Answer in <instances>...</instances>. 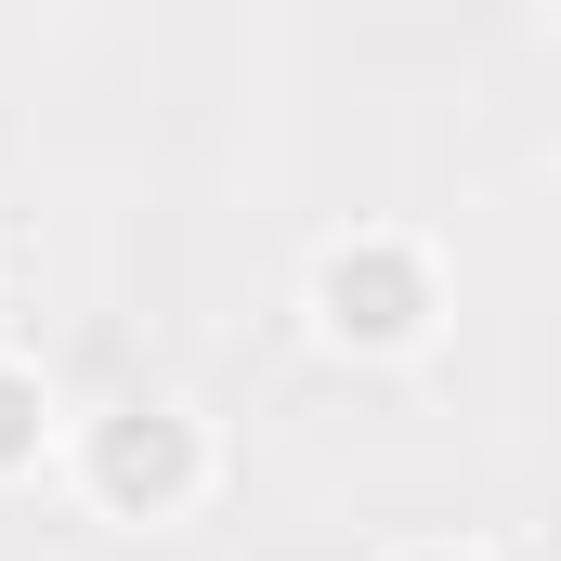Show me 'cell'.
<instances>
[{
  "label": "cell",
  "mask_w": 561,
  "mask_h": 561,
  "mask_svg": "<svg viewBox=\"0 0 561 561\" xmlns=\"http://www.w3.org/2000/svg\"><path fill=\"white\" fill-rule=\"evenodd\" d=\"M300 313H313L327 353L392 366V353H419L431 327H444V262H431V236H405V222H353V236H327L300 262Z\"/></svg>",
  "instance_id": "obj_1"
},
{
  "label": "cell",
  "mask_w": 561,
  "mask_h": 561,
  "mask_svg": "<svg viewBox=\"0 0 561 561\" xmlns=\"http://www.w3.org/2000/svg\"><path fill=\"white\" fill-rule=\"evenodd\" d=\"M392 561H510V549H470V536H431V549H392Z\"/></svg>",
  "instance_id": "obj_4"
},
{
  "label": "cell",
  "mask_w": 561,
  "mask_h": 561,
  "mask_svg": "<svg viewBox=\"0 0 561 561\" xmlns=\"http://www.w3.org/2000/svg\"><path fill=\"white\" fill-rule=\"evenodd\" d=\"M66 470H79V496H92L105 523H183V510L222 483L209 419H196V405H170V392H118L105 419H79Z\"/></svg>",
  "instance_id": "obj_2"
},
{
  "label": "cell",
  "mask_w": 561,
  "mask_h": 561,
  "mask_svg": "<svg viewBox=\"0 0 561 561\" xmlns=\"http://www.w3.org/2000/svg\"><path fill=\"white\" fill-rule=\"evenodd\" d=\"M53 444H66V419H53V379H39L26 353H0V483H26Z\"/></svg>",
  "instance_id": "obj_3"
}]
</instances>
